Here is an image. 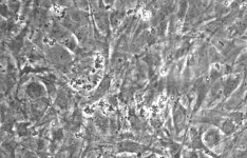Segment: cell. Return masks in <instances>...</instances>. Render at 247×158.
<instances>
[{
    "label": "cell",
    "instance_id": "1",
    "mask_svg": "<svg viewBox=\"0 0 247 158\" xmlns=\"http://www.w3.org/2000/svg\"><path fill=\"white\" fill-rule=\"evenodd\" d=\"M220 139V136L218 134V132H209L208 136H207V140H208V142H212V144H217V142L219 141Z\"/></svg>",
    "mask_w": 247,
    "mask_h": 158
}]
</instances>
